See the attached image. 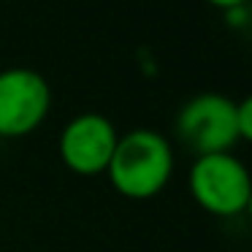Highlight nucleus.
Returning <instances> with one entry per match:
<instances>
[{"mask_svg":"<svg viewBox=\"0 0 252 252\" xmlns=\"http://www.w3.org/2000/svg\"><path fill=\"white\" fill-rule=\"evenodd\" d=\"M174 168L176 158L168 138L152 127H136L117 138L106 176L120 195L130 201H147L165 190Z\"/></svg>","mask_w":252,"mask_h":252,"instance_id":"nucleus-1","label":"nucleus"},{"mask_svg":"<svg viewBox=\"0 0 252 252\" xmlns=\"http://www.w3.org/2000/svg\"><path fill=\"white\" fill-rule=\"evenodd\" d=\"M187 187L192 201L214 217H239L252 201L250 168L233 152L198 155L187 174Z\"/></svg>","mask_w":252,"mask_h":252,"instance_id":"nucleus-2","label":"nucleus"},{"mask_svg":"<svg viewBox=\"0 0 252 252\" xmlns=\"http://www.w3.org/2000/svg\"><path fill=\"white\" fill-rule=\"evenodd\" d=\"M236 106L225 93H198L192 95L182 109L176 111V136L185 147H190L198 155H217L233 152V147L241 141L236 127Z\"/></svg>","mask_w":252,"mask_h":252,"instance_id":"nucleus-3","label":"nucleus"},{"mask_svg":"<svg viewBox=\"0 0 252 252\" xmlns=\"http://www.w3.org/2000/svg\"><path fill=\"white\" fill-rule=\"evenodd\" d=\"M52 109L46 76L28 65L0 71V138H22L38 130Z\"/></svg>","mask_w":252,"mask_h":252,"instance_id":"nucleus-4","label":"nucleus"},{"mask_svg":"<svg viewBox=\"0 0 252 252\" xmlns=\"http://www.w3.org/2000/svg\"><path fill=\"white\" fill-rule=\"evenodd\" d=\"M117 125L100 111H82L71 117L57 138V152L65 168L79 176L106 174L117 147Z\"/></svg>","mask_w":252,"mask_h":252,"instance_id":"nucleus-5","label":"nucleus"},{"mask_svg":"<svg viewBox=\"0 0 252 252\" xmlns=\"http://www.w3.org/2000/svg\"><path fill=\"white\" fill-rule=\"evenodd\" d=\"M236 127H239V138L250 141L252 138V100L241 98L236 106Z\"/></svg>","mask_w":252,"mask_h":252,"instance_id":"nucleus-6","label":"nucleus"},{"mask_svg":"<svg viewBox=\"0 0 252 252\" xmlns=\"http://www.w3.org/2000/svg\"><path fill=\"white\" fill-rule=\"evenodd\" d=\"M222 14H225V22H228L230 28H244L247 19H250V11H247V6L230 8V11H222Z\"/></svg>","mask_w":252,"mask_h":252,"instance_id":"nucleus-7","label":"nucleus"},{"mask_svg":"<svg viewBox=\"0 0 252 252\" xmlns=\"http://www.w3.org/2000/svg\"><path fill=\"white\" fill-rule=\"evenodd\" d=\"M209 6L220 8V11H230V8H239V6H247V0H206Z\"/></svg>","mask_w":252,"mask_h":252,"instance_id":"nucleus-8","label":"nucleus"}]
</instances>
